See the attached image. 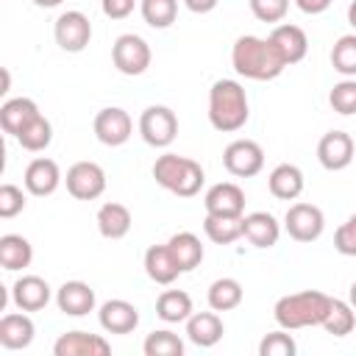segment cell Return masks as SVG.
<instances>
[{
	"label": "cell",
	"mask_w": 356,
	"mask_h": 356,
	"mask_svg": "<svg viewBox=\"0 0 356 356\" xmlns=\"http://www.w3.org/2000/svg\"><path fill=\"white\" fill-rule=\"evenodd\" d=\"M231 64L239 75L250 81H273L284 72V58L278 56L270 39L259 36H239L231 47Z\"/></svg>",
	"instance_id": "obj_1"
},
{
	"label": "cell",
	"mask_w": 356,
	"mask_h": 356,
	"mask_svg": "<svg viewBox=\"0 0 356 356\" xmlns=\"http://www.w3.org/2000/svg\"><path fill=\"white\" fill-rule=\"evenodd\" d=\"M248 117H250V106H248V95H245L242 83L231 81V78L214 81L209 89V122H211V128L220 134H234V131L245 128Z\"/></svg>",
	"instance_id": "obj_2"
},
{
	"label": "cell",
	"mask_w": 356,
	"mask_h": 356,
	"mask_svg": "<svg viewBox=\"0 0 356 356\" xmlns=\"http://www.w3.org/2000/svg\"><path fill=\"white\" fill-rule=\"evenodd\" d=\"M331 306V295L317 292V289H303V292H292L275 300V323L286 331L295 328H309V325H323L325 314Z\"/></svg>",
	"instance_id": "obj_3"
},
{
	"label": "cell",
	"mask_w": 356,
	"mask_h": 356,
	"mask_svg": "<svg viewBox=\"0 0 356 356\" xmlns=\"http://www.w3.org/2000/svg\"><path fill=\"white\" fill-rule=\"evenodd\" d=\"M153 178L159 186H164L178 197H195L206 181V172L195 159L178 153H161L153 164Z\"/></svg>",
	"instance_id": "obj_4"
},
{
	"label": "cell",
	"mask_w": 356,
	"mask_h": 356,
	"mask_svg": "<svg viewBox=\"0 0 356 356\" xmlns=\"http://www.w3.org/2000/svg\"><path fill=\"white\" fill-rule=\"evenodd\" d=\"M139 134L150 147H167L178 136V117L167 106H147L139 117Z\"/></svg>",
	"instance_id": "obj_5"
},
{
	"label": "cell",
	"mask_w": 356,
	"mask_h": 356,
	"mask_svg": "<svg viewBox=\"0 0 356 356\" xmlns=\"http://www.w3.org/2000/svg\"><path fill=\"white\" fill-rule=\"evenodd\" d=\"M150 44L136 36V33H122L117 36L114 47H111V61L122 75H142L150 67Z\"/></svg>",
	"instance_id": "obj_6"
},
{
	"label": "cell",
	"mask_w": 356,
	"mask_h": 356,
	"mask_svg": "<svg viewBox=\"0 0 356 356\" xmlns=\"http://www.w3.org/2000/svg\"><path fill=\"white\" fill-rule=\"evenodd\" d=\"M284 228L295 242H314L323 236L325 217L314 203H292L284 214Z\"/></svg>",
	"instance_id": "obj_7"
},
{
	"label": "cell",
	"mask_w": 356,
	"mask_h": 356,
	"mask_svg": "<svg viewBox=\"0 0 356 356\" xmlns=\"http://www.w3.org/2000/svg\"><path fill=\"white\" fill-rule=\"evenodd\" d=\"M222 164L231 175L236 178H253L261 172L264 167V150L259 142L253 139H234L225 150H222Z\"/></svg>",
	"instance_id": "obj_8"
},
{
	"label": "cell",
	"mask_w": 356,
	"mask_h": 356,
	"mask_svg": "<svg viewBox=\"0 0 356 356\" xmlns=\"http://www.w3.org/2000/svg\"><path fill=\"white\" fill-rule=\"evenodd\" d=\"M67 192L75 200H95L106 192V172L97 161H75L67 170Z\"/></svg>",
	"instance_id": "obj_9"
},
{
	"label": "cell",
	"mask_w": 356,
	"mask_h": 356,
	"mask_svg": "<svg viewBox=\"0 0 356 356\" xmlns=\"http://www.w3.org/2000/svg\"><path fill=\"white\" fill-rule=\"evenodd\" d=\"M56 44L67 53H81L92 39V22L83 11H64L53 25Z\"/></svg>",
	"instance_id": "obj_10"
},
{
	"label": "cell",
	"mask_w": 356,
	"mask_h": 356,
	"mask_svg": "<svg viewBox=\"0 0 356 356\" xmlns=\"http://www.w3.org/2000/svg\"><path fill=\"white\" fill-rule=\"evenodd\" d=\"M134 134V122H131V114L120 106H108V108H100L97 117H95V136L97 142L108 145V147H120L131 139Z\"/></svg>",
	"instance_id": "obj_11"
},
{
	"label": "cell",
	"mask_w": 356,
	"mask_h": 356,
	"mask_svg": "<svg viewBox=\"0 0 356 356\" xmlns=\"http://www.w3.org/2000/svg\"><path fill=\"white\" fill-rule=\"evenodd\" d=\"M317 161L331 170L339 172L353 161V139L345 131H328L323 134V139L317 142Z\"/></svg>",
	"instance_id": "obj_12"
},
{
	"label": "cell",
	"mask_w": 356,
	"mask_h": 356,
	"mask_svg": "<svg viewBox=\"0 0 356 356\" xmlns=\"http://www.w3.org/2000/svg\"><path fill=\"white\" fill-rule=\"evenodd\" d=\"M203 203H206V214H217V217H242L245 214V192L234 181L214 184L206 192Z\"/></svg>",
	"instance_id": "obj_13"
},
{
	"label": "cell",
	"mask_w": 356,
	"mask_h": 356,
	"mask_svg": "<svg viewBox=\"0 0 356 356\" xmlns=\"http://www.w3.org/2000/svg\"><path fill=\"white\" fill-rule=\"evenodd\" d=\"M56 356H108L111 345L100 337V334H89V331H67L56 339L53 345Z\"/></svg>",
	"instance_id": "obj_14"
},
{
	"label": "cell",
	"mask_w": 356,
	"mask_h": 356,
	"mask_svg": "<svg viewBox=\"0 0 356 356\" xmlns=\"http://www.w3.org/2000/svg\"><path fill=\"white\" fill-rule=\"evenodd\" d=\"M97 320H100V328L108 334H131L139 325V312L134 303H128L122 298H111L100 306Z\"/></svg>",
	"instance_id": "obj_15"
},
{
	"label": "cell",
	"mask_w": 356,
	"mask_h": 356,
	"mask_svg": "<svg viewBox=\"0 0 356 356\" xmlns=\"http://www.w3.org/2000/svg\"><path fill=\"white\" fill-rule=\"evenodd\" d=\"M25 189L31 192V195H36V197H47V195H53L56 189H58V184H61V170H58V164L53 161V159H44V156H39V159H33L28 167H25Z\"/></svg>",
	"instance_id": "obj_16"
},
{
	"label": "cell",
	"mask_w": 356,
	"mask_h": 356,
	"mask_svg": "<svg viewBox=\"0 0 356 356\" xmlns=\"http://www.w3.org/2000/svg\"><path fill=\"white\" fill-rule=\"evenodd\" d=\"M56 306L67 317H83L95 309V289L86 281H64L56 292Z\"/></svg>",
	"instance_id": "obj_17"
},
{
	"label": "cell",
	"mask_w": 356,
	"mask_h": 356,
	"mask_svg": "<svg viewBox=\"0 0 356 356\" xmlns=\"http://www.w3.org/2000/svg\"><path fill=\"white\" fill-rule=\"evenodd\" d=\"M267 39L275 44V50H278V56L284 58V64H286V67H289V64L303 61V56H306V50H309L306 31H303V28H298V25H289V22L275 25V28H273V33H270Z\"/></svg>",
	"instance_id": "obj_18"
},
{
	"label": "cell",
	"mask_w": 356,
	"mask_h": 356,
	"mask_svg": "<svg viewBox=\"0 0 356 356\" xmlns=\"http://www.w3.org/2000/svg\"><path fill=\"white\" fill-rule=\"evenodd\" d=\"M11 300L22 312H39L50 303V284L39 275H22L11 286Z\"/></svg>",
	"instance_id": "obj_19"
},
{
	"label": "cell",
	"mask_w": 356,
	"mask_h": 356,
	"mask_svg": "<svg viewBox=\"0 0 356 356\" xmlns=\"http://www.w3.org/2000/svg\"><path fill=\"white\" fill-rule=\"evenodd\" d=\"M242 236L253 248H273L281 236V225L270 211H250L242 217Z\"/></svg>",
	"instance_id": "obj_20"
},
{
	"label": "cell",
	"mask_w": 356,
	"mask_h": 356,
	"mask_svg": "<svg viewBox=\"0 0 356 356\" xmlns=\"http://www.w3.org/2000/svg\"><path fill=\"white\" fill-rule=\"evenodd\" d=\"M33 320L19 309V312H8L0 320V345L8 350H22L33 342Z\"/></svg>",
	"instance_id": "obj_21"
},
{
	"label": "cell",
	"mask_w": 356,
	"mask_h": 356,
	"mask_svg": "<svg viewBox=\"0 0 356 356\" xmlns=\"http://www.w3.org/2000/svg\"><path fill=\"white\" fill-rule=\"evenodd\" d=\"M145 273H147L150 281H156L161 286L172 284L181 275V267H178L170 245H150L145 250Z\"/></svg>",
	"instance_id": "obj_22"
},
{
	"label": "cell",
	"mask_w": 356,
	"mask_h": 356,
	"mask_svg": "<svg viewBox=\"0 0 356 356\" xmlns=\"http://www.w3.org/2000/svg\"><path fill=\"white\" fill-rule=\"evenodd\" d=\"M222 334H225V325L217 312H192V317L186 320V337L197 348L217 345L222 339Z\"/></svg>",
	"instance_id": "obj_23"
},
{
	"label": "cell",
	"mask_w": 356,
	"mask_h": 356,
	"mask_svg": "<svg viewBox=\"0 0 356 356\" xmlns=\"http://www.w3.org/2000/svg\"><path fill=\"white\" fill-rule=\"evenodd\" d=\"M39 106L31 97H11L0 106V128L11 136H17L25 125H31L39 117Z\"/></svg>",
	"instance_id": "obj_24"
},
{
	"label": "cell",
	"mask_w": 356,
	"mask_h": 356,
	"mask_svg": "<svg viewBox=\"0 0 356 356\" xmlns=\"http://www.w3.org/2000/svg\"><path fill=\"white\" fill-rule=\"evenodd\" d=\"M95 222H97L100 236H106V239H122L131 231V222L134 220H131V209L128 206H122L117 200H108V203H103L97 209Z\"/></svg>",
	"instance_id": "obj_25"
},
{
	"label": "cell",
	"mask_w": 356,
	"mask_h": 356,
	"mask_svg": "<svg viewBox=\"0 0 356 356\" xmlns=\"http://www.w3.org/2000/svg\"><path fill=\"white\" fill-rule=\"evenodd\" d=\"M303 172L300 167L295 164H278L273 167V172L267 175V186H270V195L278 197V200H295L300 192H303Z\"/></svg>",
	"instance_id": "obj_26"
},
{
	"label": "cell",
	"mask_w": 356,
	"mask_h": 356,
	"mask_svg": "<svg viewBox=\"0 0 356 356\" xmlns=\"http://www.w3.org/2000/svg\"><path fill=\"white\" fill-rule=\"evenodd\" d=\"M167 245H170V250H172V256H175L181 273H189V270H195V267L203 261V245H200V239H197L192 231H178V234H172Z\"/></svg>",
	"instance_id": "obj_27"
},
{
	"label": "cell",
	"mask_w": 356,
	"mask_h": 356,
	"mask_svg": "<svg viewBox=\"0 0 356 356\" xmlns=\"http://www.w3.org/2000/svg\"><path fill=\"white\" fill-rule=\"evenodd\" d=\"M33 259V248L19 234H3L0 236V264L3 270H25Z\"/></svg>",
	"instance_id": "obj_28"
},
{
	"label": "cell",
	"mask_w": 356,
	"mask_h": 356,
	"mask_svg": "<svg viewBox=\"0 0 356 356\" xmlns=\"http://www.w3.org/2000/svg\"><path fill=\"white\" fill-rule=\"evenodd\" d=\"M192 298L184 289H164L156 300V314L164 323H186L192 317Z\"/></svg>",
	"instance_id": "obj_29"
},
{
	"label": "cell",
	"mask_w": 356,
	"mask_h": 356,
	"mask_svg": "<svg viewBox=\"0 0 356 356\" xmlns=\"http://www.w3.org/2000/svg\"><path fill=\"white\" fill-rule=\"evenodd\" d=\"M242 284L236 278H217L211 286H209V306L214 312H231L242 303Z\"/></svg>",
	"instance_id": "obj_30"
},
{
	"label": "cell",
	"mask_w": 356,
	"mask_h": 356,
	"mask_svg": "<svg viewBox=\"0 0 356 356\" xmlns=\"http://www.w3.org/2000/svg\"><path fill=\"white\" fill-rule=\"evenodd\" d=\"M245 217V214H242ZM242 217H217V214H206L203 220V231L214 245H231L242 236Z\"/></svg>",
	"instance_id": "obj_31"
},
{
	"label": "cell",
	"mask_w": 356,
	"mask_h": 356,
	"mask_svg": "<svg viewBox=\"0 0 356 356\" xmlns=\"http://www.w3.org/2000/svg\"><path fill=\"white\" fill-rule=\"evenodd\" d=\"M17 142L22 150H31V153H39L44 150L50 142H53V125L44 114H39L31 125H25L19 134H17Z\"/></svg>",
	"instance_id": "obj_32"
},
{
	"label": "cell",
	"mask_w": 356,
	"mask_h": 356,
	"mask_svg": "<svg viewBox=\"0 0 356 356\" xmlns=\"http://www.w3.org/2000/svg\"><path fill=\"white\" fill-rule=\"evenodd\" d=\"M353 312H356V309H353L350 303L331 298V306H328V314H325V320H323V328H325L331 337H348V334L353 331V325H356V314H353Z\"/></svg>",
	"instance_id": "obj_33"
},
{
	"label": "cell",
	"mask_w": 356,
	"mask_h": 356,
	"mask_svg": "<svg viewBox=\"0 0 356 356\" xmlns=\"http://www.w3.org/2000/svg\"><path fill=\"white\" fill-rule=\"evenodd\" d=\"M331 67L345 78H356V33H345L334 42Z\"/></svg>",
	"instance_id": "obj_34"
},
{
	"label": "cell",
	"mask_w": 356,
	"mask_h": 356,
	"mask_svg": "<svg viewBox=\"0 0 356 356\" xmlns=\"http://www.w3.org/2000/svg\"><path fill=\"white\" fill-rule=\"evenodd\" d=\"M139 11L150 28H170L178 14V0H139Z\"/></svg>",
	"instance_id": "obj_35"
},
{
	"label": "cell",
	"mask_w": 356,
	"mask_h": 356,
	"mask_svg": "<svg viewBox=\"0 0 356 356\" xmlns=\"http://www.w3.org/2000/svg\"><path fill=\"white\" fill-rule=\"evenodd\" d=\"M145 356H181L184 353V339L167 328L161 331H150L145 337V345H142Z\"/></svg>",
	"instance_id": "obj_36"
},
{
	"label": "cell",
	"mask_w": 356,
	"mask_h": 356,
	"mask_svg": "<svg viewBox=\"0 0 356 356\" xmlns=\"http://www.w3.org/2000/svg\"><path fill=\"white\" fill-rule=\"evenodd\" d=\"M328 103L337 114H356V81L353 78H345L339 83H334L331 95H328Z\"/></svg>",
	"instance_id": "obj_37"
},
{
	"label": "cell",
	"mask_w": 356,
	"mask_h": 356,
	"mask_svg": "<svg viewBox=\"0 0 356 356\" xmlns=\"http://www.w3.org/2000/svg\"><path fill=\"white\" fill-rule=\"evenodd\" d=\"M298 350V345H295V339L286 334V328L284 331H273V334H267L261 342H259V353L261 356H292Z\"/></svg>",
	"instance_id": "obj_38"
},
{
	"label": "cell",
	"mask_w": 356,
	"mask_h": 356,
	"mask_svg": "<svg viewBox=\"0 0 356 356\" xmlns=\"http://www.w3.org/2000/svg\"><path fill=\"white\" fill-rule=\"evenodd\" d=\"M250 11L261 22H281L289 11V0H248Z\"/></svg>",
	"instance_id": "obj_39"
},
{
	"label": "cell",
	"mask_w": 356,
	"mask_h": 356,
	"mask_svg": "<svg viewBox=\"0 0 356 356\" xmlns=\"http://www.w3.org/2000/svg\"><path fill=\"white\" fill-rule=\"evenodd\" d=\"M22 209H25V195H22V189L14 186V184H3V186H0V217H3V220L17 217Z\"/></svg>",
	"instance_id": "obj_40"
},
{
	"label": "cell",
	"mask_w": 356,
	"mask_h": 356,
	"mask_svg": "<svg viewBox=\"0 0 356 356\" xmlns=\"http://www.w3.org/2000/svg\"><path fill=\"white\" fill-rule=\"evenodd\" d=\"M334 248L342 256H356V214H350L334 234Z\"/></svg>",
	"instance_id": "obj_41"
},
{
	"label": "cell",
	"mask_w": 356,
	"mask_h": 356,
	"mask_svg": "<svg viewBox=\"0 0 356 356\" xmlns=\"http://www.w3.org/2000/svg\"><path fill=\"white\" fill-rule=\"evenodd\" d=\"M100 8L108 19H125L134 14L136 0H100Z\"/></svg>",
	"instance_id": "obj_42"
},
{
	"label": "cell",
	"mask_w": 356,
	"mask_h": 356,
	"mask_svg": "<svg viewBox=\"0 0 356 356\" xmlns=\"http://www.w3.org/2000/svg\"><path fill=\"white\" fill-rule=\"evenodd\" d=\"M295 6H298L303 14H323V11L331 6V0H295Z\"/></svg>",
	"instance_id": "obj_43"
},
{
	"label": "cell",
	"mask_w": 356,
	"mask_h": 356,
	"mask_svg": "<svg viewBox=\"0 0 356 356\" xmlns=\"http://www.w3.org/2000/svg\"><path fill=\"white\" fill-rule=\"evenodd\" d=\"M220 0H184V6L192 11V14H209L217 8Z\"/></svg>",
	"instance_id": "obj_44"
},
{
	"label": "cell",
	"mask_w": 356,
	"mask_h": 356,
	"mask_svg": "<svg viewBox=\"0 0 356 356\" xmlns=\"http://www.w3.org/2000/svg\"><path fill=\"white\" fill-rule=\"evenodd\" d=\"M39 8H56V6H61L64 0H33Z\"/></svg>",
	"instance_id": "obj_45"
},
{
	"label": "cell",
	"mask_w": 356,
	"mask_h": 356,
	"mask_svg": "<svg viewBox=\"0 0 356 356\" xmlns=\"http://www.w3.org/2000/svg\"><path fill=\"white\" fill-rule=\"evenodd\" d=\"M348 22H350V25L356 28V0H353V3L348 6Z\"/></svg>",
	"instance_id": "obj_46"
},
{
	"label": "cell",
	"mask_w": 356,
	"mask_h": 356,
	"mask_svg": "<svg viewBox=\"0 0 356 356\" xmlns=\"http://www.w3.org/2000/svg\"><path fill=\"white\" fill-rule=\"evenodd\" d=\"M348 303H350V306L356 309V281L350 284V292H348Z\"/></svg>",
	"instance_id": "obj_47"
}]
</instances>
